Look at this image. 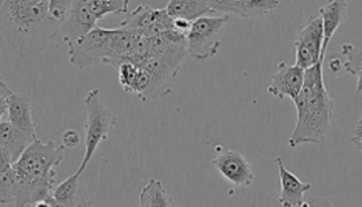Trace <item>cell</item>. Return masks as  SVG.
Instances as JSON below:
<instances>
[{
  "instance_id": "cell-4",
  "label": "cell",
  "mask_w": 362,
  "mask_h": 207,
  "mask_svg": "<svg viewBox=\"0 0 362 207\" xmlns=\"http://www.w3.org/2000/svg\"><path fill=\"white\" fill-rule=\"evenodd\" d=\"M143 34L140 31L129 30L124 28L103 29L96 28L69 48L70 62L79 70L98 62L117 66L124 59L135 56Z\"/></svg>"
},
{
  "instance_id": "cell-15",
  "label": "cell",
  "mask_w": 362,
  "mask_h": 207,
  "mask_svg": "<svg viewBox=\"0 0 362 207\" xmlns=\"http://www.w3.org/2000/svg\"><path fill=\"white\" fill-rule=\"evenodd\" d=\"M347 1L344 0H332V1H326L324 6L318 9V16L322 20V28H324V46H322V54H321L322 60H325V56L334 34L347 18Z\"/></svg>"
},
{
  "instance_id": "cell-25",
  "label": "cell",
  "mask_w": 362,
  "mask_h": 207,
  "mask_svg": "<svg viewBox=\"0 0 362 207\" xmlns=\"http://www.w3.org/2000/svg\"><path fill=\"white\" fill-rule=\"evenodd\" d=\"M303 207H334V205L324 197L315 196V197H310L308 200L304 201Z\"/></svg>"
},
{
  "instance_id": "cell-27",
  "label": "cell",
  "mask_w": 362,
  "mask_h": 207,
  "mask_svg": "<svg viewBox=\"0 0 362 207\" xmlns=\"http://www.w3.org/2000/svg\"><path fill=\"white\" fill-rule=\"evenodd\" d=\"M352 140H362V115L361 118L356 122L355 127H354Z\"/></svg>"
},
{
  "instance_id": "cell-16",
  "label": "cell",
  "mask_w": 362,
  "mask_h": 207,
  "mask_svg": "<svg viewBox=\"0 0 362 207\" xmlns=\"http://www.w3.org/2000/svg\"><path fill=\"white\" fill-rule=\"evenodd\" d=\"M81 175H74L65 179L61 184L54 187L52 197L65 207H92L90 196L79 183Z\"/></svg>"
},
{
  "instance_id": "cell-24",
  "label": "cell",
  "mask_w": 362,
  "mask_h": 207,
  "mask_svg": "<svg viewBox=\"0 0 362 207\" xmlns=\"http://www.w3.org/2000/svg\"><path fill=\"white\" fill-rule=\"evenodd\" d=\"M81 135L76 130L73 129H69V130L64 131L62 134V138H61V146H64L65 149L66 148H76V146L81 144Z\"/></svg>"
},
{
  "instance_id": "cell-9",
  "label": "cell",
  "mask_w": 362,
  "mask_h": 207,
  "mask_svg": "<svg viewBox=\"0 0 362 207\" xmlns=\"http://www.w3.org/2000/svg\"><path fill=\"white\" fill-rule=\"evenodd\" d=\"M212 166L221 177L235 187H250L254 183V171L243 154L238 150H223L214 160Z\"/></svg>"
},
{
  "instance_id": "cell-8",
  "label": "cell",
  "mask_w": 362,
  "mask_h": 207,
  "mask_svg": "<svg viewBox=\"0 0 362 207\" xmlns=\"http://www.w3.org/2000/svg\"><path fill=\"white\" fill-rule=\"evenodd\" d=\"M324 46V28L320 16H310L295 39V64L302 69L313 68L320 61Z\"/></svg>"
},
{
  "instance_id": "cell-23",
  "label": "cell",
  "mask_w": 362,
  "mask_h": 207,
  "mask_svg": "<svg viewBox=\"0 0 362 207\" xmlns=\"http://www.w3.org/2000/svg\"><path fill=\"white\" fill-rule=\"evenodd\" d=\"M13 91L8 87L6 79L0 78V119L1 122L8 119V109H9V99Z\"/></svg>"
},
{
  "instance_id": "cell-2",
  "label": "cell",
  "mask_w": 362,
  "mask_h": 207,
  "mask_svg": "<svg viewBox=\"0 0 362 207\" xmlns=\"http://www.w3.org/2000/svg\"><path fill=\"white\" fill-rule=\"evenodd\" d=\"M322 70L324 61L305 70L302 91L294 100L298 119L287 141L291 148L307 143L324 144L332 130L334 100L326 90Z\"/></svg>"
},
{
  "instance_id": "cell-19",
  "label": "cell",
  "mask_w": 362,
  "mask_h": 207,
  "mask_svg": "<svg viewBox=\"0 0 362 207\" xmlns=\"http://www.w3.org/2000/svg\"><path fill=\"white\" fill-rule=\"evenodd\" d=\"M170 20L166 8L156 9L149 6H139L132 13H129L126 20L121 23L119 28H124L129 30L144 31L153 28L154 25L165 23Z\"/></svg>"
},
{
  "instance_id": "cell-12",
  "label": "cell",
  "mask_w": 362,
  "mask_h": 207,
  "mask_svg": "<svg viewBox=\"0 0 362 207\" xmlns=\"http://www.w3.org/2000/svg\"><path fill=\"white\" fill-rule=\"evenodd\" d=\"M212 9L218 13L237 16L242 18H257L279 7L277 0H209Z\"/></svg>"
},
{
  "instance_id": "cell-30",
  "label": "cell",
  "mask_w": 362,
  "mask_h": 207,
  "mask_svg": "<svg viewBox=\"0 0 362 207\" xmlns=\"http://www.w3.org/2000/svg\"><path fill=\"white\" fill-rule=\"evenodd\" d=\"M13 207H18V206H13Z\"/></svg>"
},
{
  "instance_id": "cell-28",
  "label": "cell",
  "mask_w": 362,
  "mask_h": 207,
  "mask_svg": "<svg viewBox=\"0 0 362 207\" xmlns=\"http://www.w3.org/2000/svg\"><path fill=\"white\" fill-rule=\"evenodd\" d=\"M49 207H65L62 203H60L59 201L54 200L52 196H51V200H49Z\"/></svg>"
},
{
  "instance_id": "cell-20",
  "label": "cell",
  "mask_w": 362,
  "mask_h": 207,
  "mask_svg": "<svg viewBox=\"0 0 362 207\" xmlns=\"http://www.w3.org/2000/svg\"><path fill=\"white\" fill-rule=\"evenodd\" d=\"M140 207H177L162 182L151 179L140 192Z\"/></svg>"
},
{
  "instance_id": "cell-26",
  "label": "cell",
  "mask_w": 362,
  "mask_h": 207,
  "mask_svg": "<svg viewBox=\"0 0 362 207\" xmlns=\"http://www.w3.org/2000/svg\"><path fill=\"white\" fill-rule=\"evenodd\" d=\"M327 66H329V69L332 70V73H339L341 68H343V64L338 57H334V59L329 60Z\"/></svg>"
},
{
  "instance_id": "cell-5",
  "label": "cell",
  "mask_w": 362,
  "mask_h": 207,
  "mask_svg": "<svg viewBox=\"0 0 362 207\" xmlns=\"http://www.w3.org/2000/svg\"><path fill=\"white\" fill-rule=\"evenodd\" d=\"M129 6L127 0H73L68 17L61 26V37L70 48L98 28V21L106 16L127 13Z\"/></svg>"
},
{
  "instance_id": "cell-17",
  "label": "cell",
  "mask_w": 362,
  "mask_h": 207,
  "mask_svg": "<svg viewBox=\"0 0 362 207\" xmlns=\"http://www.w3.org/2000/svg\"><path fill=\"white\" fill-rule=\"evenodd\" d=\"M166 9L173 20L192 23L206 16H218L207 0H174L167 4Z\"/></svg>"
},
{
  "instance_id": "cell-13",
  "label": "cell",
  "mask_w": 362,
  "mask_h": 207,
  "mask_svg": "<svg viewBox=\"0 0 362 207\" xmlns=\"http://www.w3.org/2000/svg\"><path fill=\"white\" fill-rule=\"evenodd\" d=\"M35 140H38L37 135L17 129L9 121L0 123V155L13 165Z\"/></svg>"
},
{
  "instance_id": "cell-14",
  "label": "cell",
  "mask_w": 362,
  "mask_h": 207,
  "mask_svg": "<svg viewBox=\"0 0 362 207\" xmlns=\"http://www.w3.org/2000/svg\"><path fill=\"white\" fill-rule=\"evenodd\" d=\"M279 166V183L281 193L279 202L282 207H303L304 205V193L308 192L312 188L310 183H304L293 172L285 167L281 157H276Z\"/></svg>"
},
{
  "instance_id": "cell-3",
  "label": "cell",
  "mask_w": 362,
  "mask_h": 207,
  "mask_svg": "<svg viewBox=\"0 0 362 207\" xmlns=\"http://www.w3.org/2000/svg\"><path fill=\"white\" fill-rule=\"evenodd\" d=\"M64 146L56 141L35 140L13 165L17 194L15 206L33 207L52 196L56 170L64 161Z\"/></svg>"
},
{
  "instance_id": "cell-21",
  "label": "cell",
  "mask_w": 362,
  "mask_h": 207,
  "mask_svg": "<svg viewBox=\"0 0 362 207\" xmlns=\"http://www.w3.org/2000/svg\"><path fill=\"white\" fill-rule=\"evenodd\" d=\"M341 54L346 57V61L343 62V69L348 74H352L357 78L356 93H362V49L351 45L344 43L341 46Z\"/></svg>"
},
{
  "instance_id": "cell-22",
  "label": "cell",
  "mask_w": 362,
  "mask_h": 207,
  "mask_svg": "<svg viewBox=\"0 0 362 207\" xmlns=\"http://www.w3.org/2000/svg\"><path fill=\"white\" fill-rule=\"evenodd\" d=\"M17 184H16L13 167L0 172V202L3 205L13 203L15 205Z\"/></svg>"
},
{
  "instance_id": "cell-7",
  "label": "cell",
  "mask_w": 362,
  "mask_h": 207,
  "mask_svg": "<svg viewBox=\"0 0 362 207\" xmlns=\"http://www.w3.org/2000/svg\"><path fill=\"white\" fill-rule=\"evenodd\" d=\"M230 16H206L192 23L187 35L188 54L198 61L212 59L219 52L221 37Z\"/></svg>"
},
{
  "instance_id": "cell-1",
  "label": "cell",
  "mask_w": 362,
  "mask_h": 207,
  "mask_svg": "<svg viewBox=\"0 0 362 207\" xmlns=\"http://www.w3.org/2000/svg\"><path fill=\"white\" fill-rule=\"evenodd\" d=\"M61 23L51 12V1L4 0L0 6V30L20 57L40 54L61 31Z\"/></svg>"
},
{
  "instance_id": "cell-11",
  "label": "cell",
  "mask_w": 362,
  "mask_h": 207,
  "mask_svg": "<svg viewBox=\"0 0 362 207\" xmlns=\"http://www.w3.org/2000/svg\"><path fill=\"white\" fill-rule=\"evenodd\" d=\"M119 83L126 93H134L141 100H149L151 77L149 71L143 65L131 60H123L117 66Z\"/></svg>"
},
{
  "instance_id": "cell-18",
  "label": "cell",
  "mask_w": 362,
  "mask_h": 207,
  "mask_svg": "<svg viewBox=\"0 0 362 207\" xmlns=\"http://www.w3.org/2000/svg\"><path fill=\"white\" fill-rule=\"evenodd\" d=\"M7 121L20 130L29 132L31 135H37L34 121H33V110H31V100L29 96L23 93H12L9 99Z\"/></svg>"
},
{
  "instance_id": "cell-6",
  "label": "cell",
  "mask_w": 362,
  "mask_h": 207,
  "mask_svg": "<svg viewBox=\"0 0 362 207\" xmlns=\"http://www.w3.org/2000/svg\"><path fill=\"white\" fill-rule=\"evenodd\" d=\"M84 105L87 112V119L84 124V155L78 174L82 175L87 169L90 160L98 150V146L109 138L110 132L117 126L118 118L106 107L100 97V90L93 88L86 95Z\"/></svg>"
},
{
  "instance_id": "cell-10",
  "label": "cell",
  "mask_w": 362,
  "mask_h": 207,
  "mask_svg": "<svg viewBox=\"0 0 362 207\" xmlns=\"http://www.w3.org/2000/svg\"><path fill=\"white\" fill-rule=\"evenodd\" d=\"M305 78V70L298 66L296 64L290 65L287 62H279L276 73L272 76L271 85H268L267 91L284 100L285 97H290L294 101L302 91Z\"/></svg>"
},
{
  "instance_id": "cell-29",
  "label": "cell",
  "mask_w": 362,
  "mask_h": 207,
  "mask_svg": "<svg viewBox=\"0 0 362 207\" xmlns=\"http://www.w3.org/2000/svg\"><path fill=\"white\" fill-rule=\"evenodd\" d=\"M352 143L357 146V149H360L362 152V140H352Z\"/></svg>"
}]
</instances>
